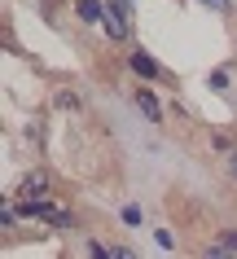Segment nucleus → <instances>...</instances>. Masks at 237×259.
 I'll list each match as a JSON object with an SVG mask.
<instances>
[{
    "mask_svg": "<svg viewBox=\"0 0 237 259\" xmlns=\"http://www.w3.org/2000/svg\"><path fill=\"white\" fill-rule=\"evenodd\" d=\"M18 220H44V224H57V229H70L75 224V211L66 202H53V198H18Z\"/></svg>",
    "mask_w": 237,
    "mask_h": 259,
    "instance_id": "1",
    "label": "nucleus"
},
{
    "mask_svg": "<svg viewBox=\"0 0 237 259\" xmlns=\"http://www.w3.org/2000/svg\"><path fill=\"white\" fill-rule=\"evenodd\" d=\"M127 66L136 70L140 79H158V75H163V66H158V62H154L150 53H140V49H132V57H127Z\"/></svg>",
    "mask_w": 237,
    "mask_h": 259,
    "instance_id": "2",
    "label": "nucleus"
},
{
    "mask_svg": "<svg viewBox=\"0 0 237 259\" xmlns=\"http://www.w3.org/2000/svg\"><path fill=\"white\" fill-rule=\"evenodd\" d=\"M49 189H53V176H49V171H27V180H22V198H44Z\"/></svg>",
    "mask_w": 237,
    "mask_h": 259,
    "instance_id": "3",
    "label": "nucleus"
},
{
    "mask_svg": "<svg viewBox=\"0 0 237 259\" xmlns=\"http://www.w3.org/2000/svg\"><path fill=\"white\" fill-rule=\"evenodd\" d=\"M75 14H79V22H106V5L101 0H75Z\"/></svg>",
    "mask_w": 237,
    "mask_h": 259,
    "instance_id": "4",
    "label": "nucleus"
},
{
    "mask_svg": "<svg viewBox=\"0 0 237 259\" xmlns=\"http://www.w3.org/2000/svg\"><path fill=\"white\" fill-rule=\"evenodd\" d=\"M136 106H140V114H145L150 123H163V101H158L154 93H136Z\"/></svg>",
    "mask_w": 237,
    "mask_h": 259,
    "instance_id": "5",
    "label": "nucleus"
},
{
    "mask_svg": "<svg viewBox=\"0 0 237 259\" xmlns=\"http://www.w3.org/2000/svg\"><path fill=\"white\" fill-rule=\"evenodd\" d=\"M53 106L57 110H79V97L70 93V88H62V93H53Z\"/></svg>",
    "mask_w": 237,
    "mask_h": 259,
    "instance_id": "6",
    "label": "nucleus"
},
{
    "mask_svg": "<svg viewBox=\"0 0 237 259\" xmlns=\"http://www.w3.org/2000/svg\"><path fill=\"white\" fill-rule=\"evenodd\" d=\"M211 150H220V154L228 150V154H233V150H237V141L228 137V132H211Z\"/></svg>",
    "mask_w": 237,
    "mask_h": 259,
    "instance_id": "7",
    "label": "nucleus"
},
{
    "mask_svg": "<svg viewBox=\"0 0 237 259\" xmlns=\"http://www.w3.org/2000/svg\"><path fill=\"white\" fill-rule=\"evenodd\" d=\"M202 259H237L228 246H220V242H211V246H202Z\"/></svg>",
    "mask_w": 237,
    "mask_h": 259,
    "instance_id": "8",
    "label": "nucleus"
},
{
    "mask_svg": "<svg viewBox=\"0 0 237 259\" xmlns=\"http://www.w3.org/2000/svg\"><path fill=\"white\" fill-rule=\"evenodd\" d=\"M88 255H92V259H110V246H106V242H88Z\"/></svg>",
    "mask_w": 237,
    "mask_h": 259,
    "instance_id": "9",
    "label": "nucleus"
},
{
    "mask_svg": "<svg viewBox=\"0 0 237 259\" xmlns=\"http://www.w3.org/2000/svg\"><path fill=\"white\" fill-rule=\"evenodd\" d=\"M110 259H136V250L132 246H110Z\"/></svg>",
    "mask_w": 237,
    "mask_h": 259,
    "instance_id": "10",
    "label": "nucleus"
},
{
    "mask_svg": "<svg viewBox=\"0 0 237 259\" xmlns=\"http://www.w3.org/2000/svg\"><path fill=\"white\" fill-rule=\"evenodd\" d=\"M220 246H228V250H233V255H237V229H228V233H220Z\"/></svg>",
    "mask_w": 237,
    "mask_h": 259,
    "instance_id": "11",
    "label": "nucleus"
},
{
    "mask_svg": "<svg viewBox=\"0 0 237 259\" xmlns=\"http://www.w3.org/2000/svg\"><path fill=\"white\" fill-rule=\"evenodd\" d=\"M211 88H215V93H224V88H228V75H224V70H215V75H211Z\"/></svg>",
    "mask_w": 237,
    "mask_h": 259,
    "instance_id": "12",
    "label": "nucleus"
},
{
    "mask_svg": "<svg viewBox=\"0 0 237 259\" xmlns=\"http://www.w3.org/2000/svg\"><path fill=\"white\" fill-rule=\"evenodd\" d=\"M123 220L127 224H140V206H123Z\"/></svg>",
    "mask_w": 237,
    "mask_h": 259,
    "instance_id": "13",
    "label": "nucleus"
},
{
    "mask_svg": "<svg viewBox=\"0 0 237 259\" xmlns=\"http://www.w3.org/2000/svg\"><path fill=\"white\" fill-rule=\"evenodd\" d=\"M228 176H233V180H237V150H233V154H228Z\"/></svg>",
    "mask_w": 237,
    "mask_h": 259,
    "instance_id": "14",
    "label": "nucleus"
},
{
    "mask_svg": "<svg viewBox=\"0 0 237 259\" xmlns=\"http://www.w3.org/2000/svg\"><path fill=\"white\" fill-rule=\"evenodd\" d=\"M211 9H228V0H207Z\"/></svg>",
    "mask_w": 237,
    "mask_h": 259,
    "instance_id": "15",
    "label": "nucleus"
}]
</instances>
